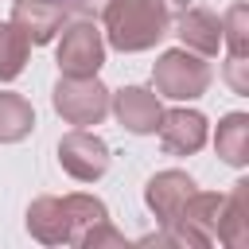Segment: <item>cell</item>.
I'll list each match as a JSON object with an SVG mask.
<instances>
[{
    "instance_id": "cell-10",
    "label": "cell",
    "mask_w": 249,
    "mask_h": 249,
    "mask_svg": "<svg viewBox=\"0 0 249 249\" xmlns=\"http://www.w3.org/2000/svg\"><path fill=\"white\" fill-rule=\"evenodd\" d=\"M175 35H179V47H187L202 58H214L222 47V16L202 4H187L175 16Z\"/></svg>"
},
{
    "instance_id": "cell-4",
    "label": "cell",
    "mask_w": 249,
    "mask_h": 249,
    "mask_svg": "<svg viewBox=\"0 0 249 249\" xmlns=\"http://www.w3.org/2000/svg\"><path fill=\"white\" fill-rule=\"evenodd\" d=\"M109 86L97 82V74H86V78H74V74H58L54 89H51V105L54 113L74 124V128H89V124H101L109 117Z\"/></svg>"
},
{
    "instance_id": "cell-16",
    "label": "cell",
    "mask_w": 249,
    "mask_h": 249,
    "mask_svg": "<svg viewBox=\"0 0 249 249\" xmlns=\"http://www.w3.org/2000/svg\"><path fill=\"white\" fill-rule=\"evenodd\" d=\"M222 47L230 51V58H249V4L245 0L226 8V16H222Z\"/></svg>"
},
{
    "instance_id": "cell-9",
    "label": "cell",
    "mask_w": 249,
    "mask_h": 249,
    "mask_svg": "<svg viewBox=\"0 0 249 249\" xmlns=\"http://www.w3.org/2000/svg\"><path fill=\"white\" fill-rule=\"evenodd\" d=\"M160 148L167 156H195L202 152L206 136H210V121L198 113V109H167L160 113Z\"/></svg>"
},
{
    "instance_id": "cell-18",
    "label": "cell",
    "mask_w": 249,
    "mask_h": 249,
    "mask_svg": "<svg viewBox=\"0 0 249 249\" xmlns=\"http://www.w3.org/2000/svg\"><path fill=\"white\" fill-rule=\"evenodd\" d=\"M117 0H70V12H78L82 19H101Z\"/></svg>"
},
{
    "instance_id": "cell-7",
    "label": "cell",
    "mask_w": 249,
    "mask_h": 249,
    "mask_svg": "<svg viewBox=\"0 0 249 249\" xmlns=\"http://www.w3.org/2000/svg\"><path fill=\"white\" fill-rule=\"evenodd\" d=\"M195 191H198V183H195L187 171L167 167V171H156V175L144 183V202H148V210L156 214L160 226H175L179 214H183V206H187V198H191Z\"/></svg>"
},
{
    "instance_id": "cell-15",
    "label": "cell",
    "mask_w": 249,
    "mask_h": 249,
    "mask_svg": "<svg viewBox=\"0 0 249 249\" xmlns=\"http://www.w3.org/2000/svg\"><path fill=\"white\" fill-rule=\"evenodd\" d=\"M27 54H31V39L12 19L0 23V82H16L27 66Z\"/></svg>"
},
{
    "instance_id": "cell-11",
    "label": "cell",
    "mask_w": 249,
    "mask_h": 249,
    "mask_svg": "<svg viewBox=\"0 0 249 249\" xmlns=\"http://www.w3.org/2000/svg\"><path fill=\"white\" fill-rule=\"evenodd\" d=\"M66 16H70V8L58 4V0H12V23H16L35 47L51 43V39L62 31Z\"/></svg>"
},
{
    "instance_id": "cell-17",
    "label": "cell",
    "mask_w": 249,
    "mask_h": 249,
    "mask_svg": "<svg viewBox=\"0 0 249 249\" xmlns=\"http://www.w3.org/2000/svg\"><path fill=\"white\" fill-rule=\"evenodd\" d=\"M222 78L230 82L233 93H249V58H226Z\"/></svg>"
},
{
    "instance_id": "cell-19",
    "label": "cell",
    "mask_w": 249,
    "mask_h": 249,
    "mask_svg": "<svg viewBox=\"0 0 249 249\" xmlns=\"http://www.w3.org/2000/svg\"><path fill=\"white\" fill-rule=\"evenodd\" d=\"M160 4H163V8L171 12V16H179V12H183V8L191 4V0H160Z\"/></svg>"
},
{
    "instance_id": "cell-6",
    "label": "cell",
    "mask_w": 249,
    "mask_h": 249,
    "mask_svg": "<svg viewBox=\"0 0 249 249\" xmlns=\"http://www.w3.org/2000/svg\"><path fill=\"white\" fill-rule=\"evenodd\" d=\"M58 163L70 179L78 183H97L109 171V144L89 132V128H74L58 140Z\"/></svg>"
},
{
    "instance_id": "cell-5",
    "label": "cell",
    "mask_w": 249,
    "mask_h": 249,
    "mask_svg": "<svg viewBox=\"0 0 249 249\" xmlns=\"http://www.w3.org/2000/svg\"><path fill=\"white\" fill-rule=\"evenodd\" d=\"M54 62H58V74H74V78L97 74L105 66V35L97 31V23L93 19H74L70 23L66 19Z\"/></svg>"
},
{
    "instance_id": "cell-2",
    "label": "cell",
    "mask_w": 249,
    "mask_h": 249,
    "mask_svg": "<svg viewBox=\"0 0 249 249\" xmlns=\"http://www.w3.org/2000/svg\"><path fill=\"white\" fill-rule=\"evenodd\" d=\"M105 43L121 54L152 51L163 35H171V12L160 0H117L105 16Z\"/></svg>"
},
{
    "instance_id": "cell-1",
    "label": "cell",
    "mask_w": 249,
    "mask_h": 249,
    "mask_svg": "<svg viewBox=\"0 0 249 249\" xmlns=\"http://www.w3.org/2000/svg\"><path fill=\"white\" fill-rule=\"evenodd\" d=\"M27 233L39 245H78L105 249L124 245V233L109 222V210L93 195H43L27 206Z\"/></svg>"
},
{
    "instance_id": "cell-14",
    "label": "cell",
    "mask_w": 249,
    "mask_h": 249,
    "mask_svg": "<svg viewBox=\"0 0 249 249\" xmlns=\"http://www.w3.org/2000/svg\"><path fill=\"white\" fill-rule=\"evenodd\" d=\"M35 128V109L27 97L0 89V144H19Z\"/></svg>"
},
{
    "instance_id": "cell-3",
    "label": "cell",
    "mask_w": 249,
    "mask_h": 249,
    "mask_svg": "<svg viewBox=\"0 0 249 249\" xmlns=\"http://www.w3.org/2000/svg\"><path fill=\"white\" fill-rule=\"evenodd\" d=\"M210 62L187 47H171L156 58L152 66V86L160 97H171V101H195L210 89Z\"/></svg>"
},
{
    "instance_id": "cell-12",
    "label": "cell",
    "mask_w": 249,
    "mask_h": 249,
    "mask_svg": "<svg viewBox=\"0 0 249 249\" xmlns=\"http://www.w3.org/2000/svg\"><path fill=\"white\" fill-rule=\"evenodd\" d=\"M214 241L230 245V249H245L249 245V183L237 179L230 195H222L218 206V222H214Z\"/></svg>"
},
{
    "instance_id": "cell-13",
    "label": "cell",
    "mask_w": 249,
    "mask_h": 249,
    "mask_svg": "<svg viewBox=\"0 0 249 249\" xmlns=\"http://www.w3.org/2000/svg\"><path fill=\"white\" fill-rule=\"evenodd\" d=\"M214 152H218L230 167H245V163H249V117H245V113H226V117L218 121Z\"/></svg>"
},
{
    "instance_id": "cell-8",
    "label": "cell",
    "mask_w": 249,
    "mask_h": 249,
    "mask_svg": "<svg viewBox=\"0 0 249 249\" xmlns=\"http://www.w3.org/2000/svg\"><path fill=\"white\" fill-rule=\"evenodd\" d=\"M109 113L117 117L121 128H128L132 136H152L156 124H160V93L156 89H144V86H124L117 93H109Z\"/></svg>"
}]
</instances>
